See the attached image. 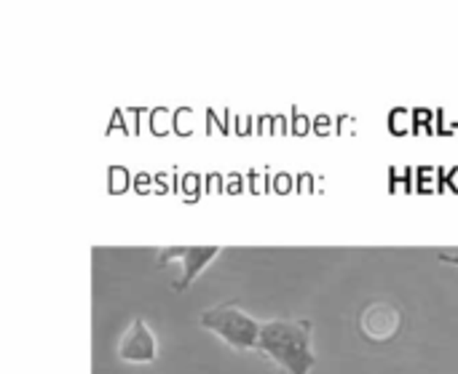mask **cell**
<instances>
[{"instance_id": "4", "label": "cell", "mask_w": 458, "mask_h": 374, "mask_svg": "<svg viewBox=\"0 0 458 374\" xmlns=\"http://www.w3.org/2000/svg\"><path fill=\"white\" fill-rule=\"evenodd\" d=\"M403 327V313L392 303H373L360 316V329L370 343H389Z\"/></svg>"}, {"instance_id": "3", "label": "cell", "mask_w": 458, "mask_h": 374, "mask_svg": "<svg viewBox=\"0 0 458 374\" xmlns=\"http://www.w3.org/2000/svg\"><path fill=\"white\" fill-rule=\"evenodd\" d=\"M220 254V246H166L158 249L156 265H166V262H182V276L174 281V289L182 292L191 281H196V276Z\"/></svg>"}, {"instance_id": "6", "label": "cell", "mask_w": 458, "mask_h": 374, "mask_svg": "<svg viewBox=\"0 0 458 374\" xmlns=\"http://www.w3.org/2000/svg\"><path fill=\"white\" fill-rule=\"evenodd\" d=\"M435 254H437V260H443V262L458 265V249H437Z\"/></svg>"}, {"instance_id": "2", "label": "cell", "mask_w": 458, "mask_h": 374, "mask_svg": "<svg viewBox=\"0 0 458 374\" xmlns=\"http://www.w3.org/2000/svg\"><path fill=\"white\" fill-rule=\"evenodd\" d=\"M199 324L204 329L215 332L217 337H223L225 345H231L233 351H255L258 337H260V327H263V321H255L250 313H244L236 300L207 308L201 313Z\"/></svg>"}, {"instance_id": "5", "label": "cell", "mask_w": 458, "mask_h": 374, "mask_svg": "<svg viewBox=\"0 0 458 374\" xmlns=\"http://www.w3.org/2000/svg\"><path fill=\"white\" fill-rule=\"evenodd\" d=\"M156 353H158V345H156L153 332L145 327L142 319H134L131 329L123 335V340L118 345V356L123 362H153Z\"/></svg>"}, {"instance_id": "1", "label": "cell", "mask_w": 458, "mask_h": 374, "mask_svg": "<svg viewBox=\"0 0 458 374\" xmlns=\"http://www.w3.org/2000/svg\"><path fill=\"white\" fill-rule=\"evenodd\" d=\"M311 332H314V324L309 319L263 321L258 351H263L287 374H309L317 364V353L311 348Z\"/></svg>"}]
</instances>
